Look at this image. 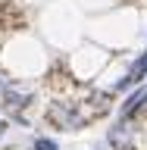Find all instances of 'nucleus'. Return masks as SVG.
<instances>
[{
	"label": "nucleus",
	"instance_id": "1",
	"mask_svg": "<svg viewBox=\"0 0 147 150\" xmlns=\"http://www.w3.org/2000/svg\"><path fill=\"white\" fill-rule=\"evenodd\" d=\"M47 119L53 122L56 128H63V131H75V128H82L85 122H88V112L78 110V103H50Z\"/></svg>",
	"mask_w": 147,
	"mask_h": 150
},
{
	"label": "nucleus",
	"instance_id": "2",
	"mask_svg": "<svg viewBox=\"0 0 147 150\" xmlns=\"http://www.w3.org/2000/svg\"><path fill=\"white\" fill-rule=\"evenodd\" d=\"M0 97H3V110L6 112H22L25 106L35 103V91L25 88V84H19V81H3Z\"/></svg>",
	"mask_w": 147,
	"mask_h": 150
},
{
	"label": "nucleus",
	"instance_id": "3",
	"mask_svg": "<svg viewBox=\"0 0 147 150\" xmlns=\"http://www.w3.org/2000/svg\"><path fill=\"white\" fill-rule=\"evenodd\" d=\"M107 141H110V147H116V150H131V147H135V128H131V119H119L110 128Z\"/></svg>",
	"mask_w": 147,
	"mask_h": 150
},
{
	"label": "nucleus",
	"instance_id": "4",
	"mask_svg": "<svg viewBox=\"0 0 147 150\" xmlns=\"http://www.w3.org/2000/svg\"><path fill=\"white\" fill-rule=\"evenodd\" d=\"M144 78H147V53H141L138 59L129 66V72L113 84V91H125V88H131V84H141Z\"/></svg>",
	"mask_w": 147,
	"mask_h": 150
},
{
	"label": "nucleus",
	"instance_id": "5",
	"mask_svg": "<svg viewBox=\"0 0 147 150\" xmlns=\"http://www.w3.org/2000/svg\"><path fill=\"white\" fill-rule=\"evenodd\" d=\"M31 150H60V144L53 138H35L31 141Z\"/></svg>",
	"mask_w": 147,
	"mask_h": 150
},
{
	"label": "nucleus",
	"instance_id": "6",
	"mask_svg": "<svg viewBox=\"0 0 147 150\" xmlns=\"http://www.w3.org/2000/svg\"><path fill=\"white\" fill-rule=\"evenodd\" d=\"M6 128H9L6 122H0V138H3V134H6Z\"/></svg>",
	"mask_w": 147,
	"mask_h": 150
},
{
	"label": "nucleus",
	"instance_id": "7",
	"mask_svg": "<svg viewBox=\"0 0 147 150\" xmlns=\"http://www.w3.org/2000/svg\"><path fill=\"white\" fill-rule=\"evenodd\" d=\"M0 88H3V75H0Z\"/></svg>",
	"mask_w": 147,
	"mask_h": 150
}]
</instances>
